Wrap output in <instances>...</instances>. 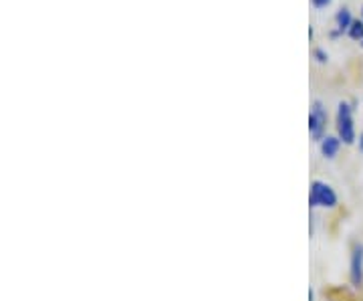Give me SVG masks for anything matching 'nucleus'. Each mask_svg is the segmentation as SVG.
<instances>
[{
	"label": "nucleus",
	"instance_id": "obj_7",
	"mask_svg": "<svg viewBox=\"0 0 363 301\" xmlns=\"http://www.w3.org/2000/svg\"><path fill=\"white\" fill-rule=\"evenodd\" d=\"M347 37H350L351 40H357L359 45L363 43V21H353V25L350 26V31H347Z\"/></svg>",
	"mask_w": 363,
	"mask_h": 301
},
{
	"label": "nucleus",
	"instance_id": "obj_9",
	"mask_svg": "<svg viewBox=\"0 0 363 301\" xmlns=\"http://www.w3.org/2000/svg\"><path fill=\"white\" fill-rule=\"evenodd\" d=\"M333 0H311V4L315 9H327Z\"/></svg>",
	"mask_w": 363,
	"mask_h": 301
},
{
	"label": "nucleus",
	"instance_id": "obj_6",
	"mask_svg": "<svg viewBox=\"0 0 363 301\" xmlns=\"http://www.w3.org/2000/svg\"><path fill=\"white\" fill-rule=\"evenodd\" d=\"M319 148H321V154H323L327 160H333V158L337 156L339 148H341V140L335 138V136H325Z\"/></svg>",
	"mask_w": 363,
	"mask_h": 301
},
{
	"label": "nucleus",
	"instance_id": "obj_8",
	"mask_svg": "<svg viewBox=\"0 0 363 301\" xmlns=\"http://www.w3.org/2000/svg\"><path fill=\"white\" fill-rule=\"evenodd\" d=\"M313 57L317 59V63H327L329 61V55L323 49H313Z\"/></svg>",
	"mask_w": 363,
	"mask_h": 301
},
{
	"label": "nucleus",
	"instance_id": "obj_5",
	"mask_svg": "<svg viewBox=\"0 0 363 301\" xmlns=\"http://www.w3.org/2000/svg\"><path fill=\"white\" fill-rule=\"evenodd\" d=\"M353 16H351L350 9L347 6H343V9H339L337 14H335V31L331 33V37H339V35H347V31H350V26L353 25Z\"/></svg>",
	"mask_w": 363,
	"mask_h": 301
},
{
	"label": "nucleus",
	"instance_id": "obj_12",
	"mask_svg": "<svg viewBox=\"0 0 363 301\" xmlns=\"http://www.w3.org/2000/svg\"><path fill=\"white\" fill-rule=\"evenodd\" d=\"M362 47H363V43H362Z\"/></svg>",
	"mask_w": 363,
	"mask_h": 301
},
{
	"label": "nucleus",
	"instance_id": "obj_3",
	"mask_svg": "<svg viewBox=\"0 0 363 301\" xmlns=\"http://www.w3.org/2000/svg\"><path fill=\"white\" fill-rule=\"evenodd\" d=\"M327 109L323 107L321 102H313L311 111H309V133L315 142H321L325 138V130H327Z\"/></svg>",
	"mask_w": 363,
	"mask_h": 301
},
{
	"label": "nucleus",
	"instance_id": "obj_4",
	"mask_svg": "<svg viewBox=\"0 0 363 301\" xmlns=\"http://www.w3.org/2000/svg\"><path fill=\"white\" fill-rule=\"evenodd\" d=\"M350 281L355 289H359L363 285V245H355L353 253H351Z\"/></svg>",
	"mask_w": 363,
	"mask_h": 301
},
{
	"label": "nucleus",
	"instance_id": "obj_2",
	"mask_svg": "<svg viewBox=\"0 0 363 301\" xmlns=\"http://www.w3.org/2000/svg\"><path fill=\"white\" fill-rule=\"evenodd\" d=\"M309 207L313 209H335L337 207V195L329 184L321 180H313L311 192H309Z\"/></svg>",
	"mask_w": 363,
	"mask_h": 301
},
{
	"label": "nucleus",
	"instance_id": "obj_10",
	"mask_svg": "<svg viewBox=\"0 0 363 301\" xmlns=\"http://www.w3.org/2000/svg\"><path fill=\"white\" fill-rule=\"evenodd\" d=\"M359 152H363V133H359Z\"/></svg>",
	"mask_w": 363,
	"mask_h": 301
},
{
	"label": "nucleus",
	"instance_id": "obj_1",
	"mask_svg": "<svg viewBox=\"0 0 363 301\" xmlns=\"http://www.w3.org/2000/svg\"><path fill=\"white\" fill-rule=\"evenodd\" d=\"M335 121H337L335 128H337V138L341 140V144H355L357 136H355V126H353V107L347 102H341L337 105V119Z\"/></svg>",
	"mask_w": 363,
	"mask_h": 301
},
{
	"label": "nucleus",
	"instance_id": "obj_11",
	"mask_svg": "<svg viewBox=\"0 0 363 301\" xmlns=\"http://www.w3.org/2000/svg\"><path fill=\"white\" fill-rule=\"evenodd\" d=\"M362 21H363V9H362Z\"/></svg>",
	"mask_w": 363,
	"mask_h": 301
}]
</instances>
